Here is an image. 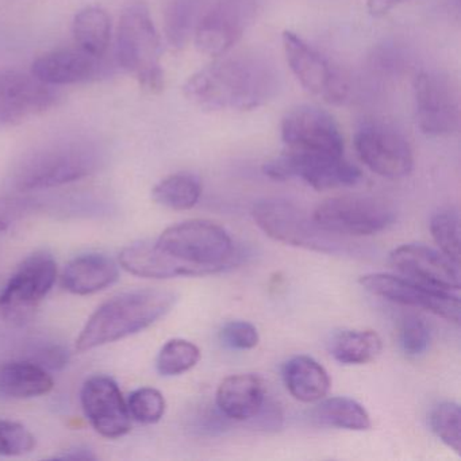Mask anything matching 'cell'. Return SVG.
<instances>
[{
	"label": "cell",
	"instance_id": "obj_1",
	"mask_svg": "<svg viewBox=\"0 0 461 461\" xmlns=\"http://www.w3.org/2000/svg\"><path fill=\"white\" fill-rule=\"evenodd\" d=\"M279 90V77L268 60L256 55L223 58L188 77L185 98L209 112H250L268 104Z\"/></svg>",
	"mask_w": 461,
	"mask_h": 461
},
{
	"label": "cell",
	"instance_id": "obj_2",
	"mask_svg": "<svg viewBox=\"0 0 461 461\" xmlns=\"http://www.w3.org/2000/svg\"><path fill=\"white\" fill-rule=\"evenodd\" d=\"M104 161V150L86 136L59 137L26 153L12 175L15 190H50L95 174Z\"/></svg>",
	"mask_w": 461,
	"mask_h": 461
},
{
	"label": "cell",
	"instance_id": "obj_3",
	"mask_svg": "<svg viewBox=\"0 0 461 461\" xmlns=\"http://www.w3.org/2000/svg\"><path fill=\"white\" fill-rule=\"evenodd\" d=\"M176 295L166 290H137L121 294L102 304L77 341L79 352L95 349L139 333L171 312Z\"/></svg>",
	"mask_w": 461,
	"mask_h": 461
},
{
	"label": "cell",
	"instance_id": "obj_4",
	"mask_svg": "<svg viewBox=\"0 0 461 461\" xmlns=\"http://www.w3.org/2000/svg\"><path fill=\"white\" fill-rule=\"evenodd\" d=\"M177 263L188 267L194 276L220 274L239 266L244 252L234 247L230 234L207 220H191L171 226L155 241Z\"/></svg>",
	"mask_w": 461,
	"mask_h": 461
},
{
	"label": "cell",
	"instance_id": "obj_5",
	"mask_svg": "<svg viewBox=\"0 0 461 461\" xmlns=\"http://www.w3.org/2000/svg\"><path fill=\"white\" fill-rule=\"evenodd\" d=\"M163 44L144 0H133L123 9L117 29L115 58L118 66L136 77L148 94H160L166 86Z\"/></svg>",
	"mask_w": 461,
	"mask_h": 461
},
{
	"label": "cell",
	"instance_id": "obj_6",
	"mask_svg": "<svg viewBox=\"0 0 461 461\" xmlns=\"http://www.w3.org/2000/svg\"><path fill=\"white\" fill-rule=\"evenodd\" d=\"M256 225L275 241L328 255H352L355 244L321 228L301 207L285 199L258 201L252 209Z\"/></svg>",
	"mask_w": 461,
	"mask_h": 461
},
{
	"label": "cell",
	"instance_id": "obj_7",
	"mask_svg": "<svg viewBox=\"0 0 461 461\" xmlns=\"http://www.w3.org/2000/svg\"><path fill=\"white\" fill-rule=\"evenodd\" d=\"M56 277L58 264L52 255L37 252L29 256L0 294V320L12 326L28 323L52 290Z\"/></svg>",
	"mask_w": 461,
	"mask_h": 461
},
{
	"label": "cell",
	"instance_id": "obj_8",
	"mask_svg": "<svg viewBox=\"0 0 461 461\" xmlns=\"http://www.w3.org/2000/svg\"><path fill=\"white\" fill-rule=\"evenodd\" d=\"M312 218L321 228L339 236H371L393 225L396 212L384 199L344 195L318 204Z\"/></svg>",
	"mask_w": 461,
	"mask_h": 461
},
{
	"label": "cell",
	"instance_id": "obj_9",
	"mask_svg": "<svg viewBox=\"0 0 461 461\" xmlns=\"http://www.w3.org/2000/svg\"><path fill=\"white\" fill-rule=\"evenodd\" d=\"M263 172L269 179L279 182L299 177L318 191L350 187L357 185L363 176L357 167L344 160V156L288 149L264 164Z\"/></svg>",
	"mask_w": 461,
	"mask_h": 461
},
{
	"label": "cell",
	"instance_id": "obj_10",
	"mask_svg": "<svg viewBox=\"0 0 461 461\" xmlns=\"http://www.w3.org/2000/svg\"><path fill=\"white\" fill-rule=\"evenodd\" d=\"M283 50L294 77L309 93L326 104H341L347 101L348 80L320 50L290 31L283 33Z\"/></svg>",
	"mask_w": 461,
	"mask_h": 461
},
{
	"label": "cell",
	"instance_id": "obj_11",
	"mask_svg": "<svg viewBox=\"0 0 461 461\" xmlns=\"http://www.w3.org/2000/svg\"><path fill=\"white\" fill-rule=\"evenodd\" d=\"M417 123L429 137H447L460 126V96L452 80L438 72L425 71L414 80Z\"/></svg>",
	"mask_w": 461,
	"mask_h": 461
},
{
	"label": "cell",
	"instance_id": "obj_12",
	"mask_svg": "<svg viewBox=\"0 0 461 461\" xmlns=\"http://www.w3.org/2000/svg\"><path fill=\"white\" fill-rule=\"evenodd\" d=\"M60 99L56 87L45 85L31 72L4 69L0 71V129L40 117Z\"/></svg>",
	"mask_w": 461,
	"mask_h": 461
},
{
	"label": "cell",
	"instance_id": "obj_13",
	"mask_svg": "<svg viewBox=\"0 0 461 461\" xmlns=\"http://www.w3.org/2000/svg\"><path fill=\"white\" fill-rule=\"evenodd\" d=\"M360 285L372 295L402 306L426 310L447 322L460 325L461 303L457 294L433 290L406 277L387 274H369L360 277Z\"/></svg>",
	"mask_w": 461,
	"mask_h": 461
},
{
	"label": "cell",
	"instance_id": "obj_14",
	"mask_svg": "<svg viewBox=\"0 0 461 461\" xmlns=\"http://www.w3.org/2000/svg\"><path fill=\"white\" fill-rule=\"evenodd\" d=\"M282 140L288 150L344 156L339 123L328 112L312 104H302L285 115Z\"/></svg>",
	"mask_w": 461,
	"mask_h": 461
},
{
	"label": "cell",
	"instance_id": "obj_15",
	"mask_svg": "<svg viewBox=\"0 0 461 461\" xmlns=\"http://www.w3.org/2000/svg\"><path fill=\"white\" fill-rule=\"evenodd\" d=\"M355 148L358 158L379 176L401 179L414 167V156L409 141L393 129L366 125L357 131Z\"/></svg>",
	"mask_w": 461,
	"mask_h": 461
},
{
	"label": "cell",
	"instance_id": "obj_16",
	"mask_svg": "<svg viewBox=\"0 0 461 461\" xmlns=\"http://www.w3.org/2000/svg\"><path fill=\"white\" fill-rule=\"evenodd\" d=\"M252 0H222L199 18L194 31L196 50L210 58L225 56L244 34Z\"/></svg>",
	"mask_w": 461,
	"mask_h": 461
},
{
	"label": "cell",
	"instance_id": "obj_17",
	"mask_svg": "<svg viewBox=\"0 0 461 461\" xmlns=\"http://www.w3.org/2000/svg\"><path fill=\"white\" fill-rule=\"evenodd\" d=\"M390 261L403 277L445 293L460 291V272L457 264L444 253L422 244H404L390 253Z\"/></svg>",
	"mask_w": 461,
	"mask_h": 461
},
{
	"label": "cell",
	"instance_id": "obj_18",
	"mask_svg": "<svg viewBox=\"0 0 461 461\" xmlns=\"http://www.w3.org/2000/svg\"><path fill=\"white\" fill-rule=\"evenodd\" d=\"M80 401L86 417L101 436L114 439L131 431L128 404L112 377H90L83 385Z\"/></svg>",
	"mask_w": 461,
	"mask_h": 461
},
{
	"label": "cell",
	"instance_id": "obj_19",
	"mask_svg": "<svg viewBox=\"0 0 461 461\" xmlns=\"http://www.w3.org/2000/svg\"><path fill=\"white\" fill-rule=\"evenodd\" d=\"M107 69L104 58L88 55L79 48H67L40 56L32 64L31 74L45 85L60 87L93 82L106 75Z\"/></svg>",
	"mask_w": 461,
	"mask_h": 461
},
{
	"label": "cell",
	"instance_id": "obj_20",
	"mask_svg": "<svg viewBox=\"0 0 461 461\" xmlns=\"http://www.w3.org/2000/svg\"><path fill=\"white\" fill-rule=\"evenodd\" d=\"M266 399V384L256 374H239L226 377L215 395L221 414L240 422L252 420Z\"/></svg>",
	"mask_w": 461,
	"mask_h": 461
},
{
	"label": "cell",
	"instance_id": "obj_21",
	"mask_svg": "<svg viewBox=\"0 0 461 461\" xmlns=\"http://www.w3.org/2000/svg\"><path fill=\"white\" fill-rule=\"evenodd\" d=\"M120 276L114 260L99 253L77 256L64 269L63 287L75 295H91L114 285Z\"/></svg>",
	"mask_w": 461,
	"mask_h": 461
},
{
	"label": "cell",
	"instance_id": "obj_22",
	"mask_svg": "<svg viewBox=\"0 0 461 461\" xmlns=\"http://www.w3.org/2000/svg\"><path fill=\"white\" fill-rule=\"evenodd\" d=\"M120 263L129 274L147 279H171V277L194 276L188 267L158 249L155 242H137L121 252Z\"/></svg>",
	"mask_w": 461,
	"mask_h": 461
},
{
	"label": "cell",
	"instance_id": "obj_23",
	"mask_svg": "<svg viewBox=\"0 0 461 461\" xmlns=\"http://www.w3.org/2000/svg\"><path fill=\"white\" fill-rule=\"evenodd\" d=\"M283 380L288 393L304 403L321 401L330 390L328 372L310 356H295L285 361Z\"/></svg>",
	"mask_w": 461,
	"mask_h": 461
},
{
	"label": "cell",
	"instance_id": "obj_24",
	"mask_svg": "<svg viewBox=\"0 0 461 461\" xmlns=\"http://www.w3.org/2000/svg\"><path fill=\"white\" fill-rule=\"evenodd\" d=\"M53 384L48 369L33 361L20 358L0 366V395L6 398H36L52 391Z\"/></svg>",
	"mask_w": 461,
	"mask_h": 461
},
{
	"label": "cell",
	"instance_id": "obj_25",
	"mask_svg": "<svg viewBox=\"0 0 461 461\" xmlns=\"http://www.w3.org/2000/svg\"><path fill=\"white\" fill-rule=\"evenodd\" d=\"M72 37L83 52L106 58L112 42V18L104 7H85L72 21Z\"/></svg>",
	"mask_w": 461,
	"mask_h": 461
},
{
	"label": "cell",
	"instance_id": "obj_26",
	"mask_svg": "<svg viewBox=\"0 0 461 461\" xmlns=\"http://www.w3.org/2000/svg\"><path fill=\"white\" fill-rule=\"evenodd\" d=\"M383 342L374 330H342L329 342L330 355L345 366L371 363L382 352Z\"/></svg>",
	"mask_w": 461,
	"mask_h": 461
},
{
	"label": "cell",
	"instance_id": "obj_27",
	"mask_svg": "<svg viewBox=\"0 0 461 461\" xmlns=\"http://www.w3.org/2000/svg\"><path fill=\"white\" fill-rule=\"evenodd\" d=\"M312 415L321 425L347 430H368L372 425L371 417L366 407L347 396L325 399L315 407Z\"/></svg>",
	"mask_w": 461,
	"mask_h": 461
},
{
	"label": "cell",
	"instance_id": "obj_28",
	"mask_svg": "<svg viewBox=\"0 0 461 461\" xmlns=\"http://www.w3.org/2000/svg\"><path fill=\"white\" fill-rule=\"evenodd\" d=\"M202 195V183L195 175L179 172L161 180L152 191L153 201L167 209L190 210Z\"/></svg>",
	"mask_w": 461,
	"mask_h": 461
},
{
	"label": "cell",
	"instance_id": "obj_29",
	"mask_svg": "<svg viewBox=\"0 0 461 461\" xmlns=\"http://www.w3.org/2000/svg\"><path fill=\"white\" fill-rule=\"evenodd\" d=\"M201 0H167L164 29L172 50H182L193 37L198 23Z\"/></svg>",
	"mask_w": 461,
	"mask_h": 461
},
{
	"label": "cell",
	"instance_id": "obj_30",
	"mask_svg": "<svg viewBox=\"0 0 461 461\" xmlns=\"http://www.w3.org/2000/svg\"><path fill=\"white\" fill-rule=\"evenodd\" d=\"M201 360V350L191 341L183 339H169L156 360V368L163 376H179L193 369Z\"/></svg>",
	"mask_w": 461,
	"mask_h": 461
},
{
	"label": "cell",
	"instance_id": "obj_31",
	"mask_svg": "<svg viewBox=\"0 0 461 461\" xmlns=\"http://www.w3.org/2000/svg\"><path fill=\"white\" fill-rule=\"evenodd\" d=\"M430 233L439 250L455 264H460V218L453 209L439 210L431 217Z\"/></svg>",
	"mask_w": 461,
	"mask_h": 461
},
{
	"label": "cell",
	"instance_id": "obj_32",
	"mask_svg": "<svg viewBox=\"0 0 461 461\" xmlns=\"http://www.w3.org/2000/svg\"><path fill=\"white\" fill-rule=\"evenodd\" d=\"M430 428L433 433L450 449L460 455L461 410L455 402H442L430 412Z\"/></svg>",
	"mask_w": 461,
	"mask_h": 461
},
{
	"label": "cell",
	"instance_id": "obj_33",
	"mask_svg": "<svg viewBox=\"0 0 461 461\" xmlns=\"http://www.w3.org/2000/svg\"><path fill=\"white\" fill-rule=\"evenodd\" d=\"M126 404L131 417L145 425L158 422L166 412L163 393L152 387H142L134 391Z\"/></svg>",
	"mask_w": 461,
	"mask_h": 461
},
{
	"label": "cell",
	"instance_id": "obj_34",
	"mask_svg": "<svg viewBox=\"0 0 461 461\" xmlns=\"http://www.w3.org/2000/svg\"><path fill=\"white\" fill-rule=\"evenodd\" d=\"M399 341L402 349L410 357L423 355L430 347L431 331L428 323L417 315L403 318L399 329Z\"/></svg>",
	"mask_w": 461,
	"mask_h": 461
},
{
	"label": "cell",
	"instance_id": "obj_35",
	"mask_svg": "<svg viewBox=\"0 0 461 461\" xmlns=\"http://www.w3.org/2000/svg\"><path fill=\"white\" fill-rule=\"evenodd\" d=\"M36 447L33 434L14 420H0V456H23Z\"/></svg>",
	"mask_w": 461,
	"mask_h": 461
},
{
	"label": "cell",
	"instance_id": "obj_36",
	"mask_svg": "<svg viewBox=\"0 0 461 461\" xmlns=\"http://www.w3.org/2000/svg\"><path fill=\"white\" fill-rule=\"evenodd\" d=\"M23 360L33 361L42 368L60 371L68 364L69 353L63 345L53 341H36L23 349Z\"/></svg>",
	"mask_w": 461,
	"mask_h": 461
},
{
	"label": "cell",
	"instance_id": "obj_37",
	"mask_svg": "<svg viewBox=\"0 0 461 461\" xmlns=\"http://www.w3.org/2000/svg\"><path fill=\"white\" fill-rule=\"evenodd\" d=\"M221 341L225 347L236 350H249L260 341L258 329L247 321H231L221 329Z\"/></svg>",
	"mask_w": 461,
	"mask_h": 461
},
{
	"label": "cell",
	"instance_id": "obj_38",
	"mask_svg": "<svg viewBox=\"0 0 461 461\" xmlns=\"http://www.w3.org/2000/svg\"><path fill=\"white\" fill-rule=\"evenodd\" d=\"M41 209V203L31 198L0 199V233L9 230L13 225L20 222L28 215Z\"/></svg>",
	"mask_w": 461,
	"mask_h": 461
},
{
	"label": "cell",
	"instance_id": "obj_39",
	"mask_svg": "<svg viewBox=\"0 0 461 461\" xmlns=\"http://www.w3.org/2000/svg\"><path fill=\"white\" fill-rule=\"evenodd\" d=\"M252 420H258V425L264 430H277L282 426L283 415L279 406L274 402H268L266 399L261 409Z\"/></svg>",
	"mask_w": 461,
	"mask_h": 461
},
{
	"label": "cell",
	"instance_id": "obj_40",
	"mask_svg": "<svg viewBox=\"0 0 461 461\" xmlns=\"http://www.w3.org/2000/svg\"><path fill=\"white\" fill-rule=\"evenodd\" d=\"M404 0H366V9L374 17H384Z\"/></svg>",
	"mask_w": 461,
	"mask_h": 461
},
{
	"label": "cell",
	"instance_id": "obj_41",
	"mask_svg": "<svg viewBox=\"0 0 461 461\" xmlns=\"http://www.w3.org/2000/svg\"><path fill=\"white\" fill-rule=\"evenodd\" d=\"M56 458H60V460H95L96 457L90 449L75 447V449H68L61 455L56 456Z\"/></svg>",
	"mask_w": 461,
	"mask_h": 461
}]
</instances>
